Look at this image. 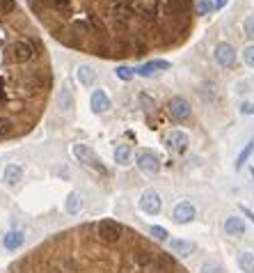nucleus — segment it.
Returning a JSON list of instances; mask_svg holds the SVG:
<instances>
[{"label": "nucleus", "mask_w": 254, "mask_h": 273, "mask_svg": "<svg viewBox=\"0 0 254 273\" xmlns=\"http://www.w3.org/2000/svg\"><path fill=\"white\" fill-rule=\"evenodd\" d=\"M66 49L103 60H140L184 46L195 30V0H26Z\"/></svg>", "instance_id": "1"}, {"label": "nucleus", "mask_w": 254, "mask_h": 273, "mask_svg": "<svg viewBox=\"0 0 254 273\" xmlns=\"http://www.w3.org/2000/svg\"><path fill=\"white\" fill-rule=\"evenodd\" d=\"M53 90V69L39 30L16 0H0V140L30 133Z\"/></svg>", "instance_id": "2"}, {"label": "nucleus", "mask_w": 254, "mask_h": 273, "mask_svg": "<svg viewBox=\"0 0 254 273\" xmlns=\"http://www.w3.org/2000/svg\"><path fill=\"white\" fill-rule=\"evenodd\" d=\"M94 232H96V236L103 243H119L126 234V227L112 218H103L98 223H94Z\"/></svg>", "instance_id": "3"}, {"label": "nucleus", "mask_w": 254, "mask_h": 273, "mask_svg": "<svg viewBox=\"0 0 254 273\" xmlns=\"http://www.w3.org/2000/svg\"><path fill=\"white\" fill-rule=\"evenodd\" d=\"M71 152H74V156H76L80 163L90 165V168L96 170V172H101V175H108L106 165L101 163V159H98L96 154H94V149L90 147V145H85V142H76V145L71 147Z\"/></svg>", "instance_id": "4"}, {"label": "nucleus", "mask_w": 254, "mask_h": 273, "mask_svg": "<svg viewBox=\"0 0 254 273\" xmlns=\"http://www.w3.org/2000/svg\"><path fill=\"white\" fill-rule=\"evenodd\" d=\"M165 110H168V115L174 122H186V120H190V115H192V108H190V104L184 97H172L168 104H165Z\"/></svg>", "instance_id": "5"}, {"label": "nucleus", "mask_w": 254, "mask_h": 273, "mask_svg": "<svg viewBox=\"0 0 254 273\" xmlns=\"http://www.w3.org/2000/svg\"><path fill=\"white\" fill-rule=\"evenodd\" d=\"M136 163L146 175H158V172H160V159H158V154L154 152V149H142V152L138 154Z\"/></svg>", "instance_id": "6"}, {"label": "nucleus", "mask_w": 254, "mask_h": 273, "mask_svg": "<svg viewBox=\"0 0 254 273\" xmlns=\"http://www.w3.org/2000/svg\"><path fill=\"white\" fill-rule=\"evenodd\" d=\"M138 204H140V209L144 213H149V216H158V213L162 211V200H160V195H158V191H154V188L142 193Z\"/></svg>", "instance_id": "7"}, {"label": "nucleus", "mask_w": 254, "mask_h": 273, "mask_svg": "<svg viewBox=\"0 0 254 273\" xmlns=\"http://www.w3.org/2000/svg\"><path fill=\"white\" fill-rule=\"evenodd\" d=\"M213 55H216L218 65L224 67V69H232V67L236 65V49H234L229 42H220V44L216 46V51H213Z\"/></svg>", "instance_id": "8"}, {"label": "nucleus", "mask_w": 254, "mask_h": 273, "mask_svg": "<svg viewBox=\"0 0 254 273\" xmlns=\"http://www.w3.org/2000/svg\"><path fill=\"white\" fill-rule=\"evenodd\" d=\"M197 218V211H195V207L190 202H178L176 207H174V211H172V220L174 223H178V225H188V223H192V220Z\"/></svg>", "instance_id": "9"}, {"label": "nucleus", "mask_w": 254, "mask_h": 273, "mask_svg": "<svg viewBox=\"0 0 254 273\" xmlns=\"http://www.w3.org/2000/svg\"><path fill=\"white\" fill-rule=\"evenodd\" d=\"M170 67H172V65H170L168 60H149V62H144L142 67H138L136 74H138V76H142V78H154L156 74H160V71H168Z\"/></svg>", "instance_id": "10"}, {"label": "nucleus", "mask_w": 254, "mask_h": 273, "mask_svg": "<svg viewBox=\"0 0 254 273\" xmlns=\"http://www.w3.org/2000/svg\"><path fill=\"white\" fill-rule=\"evenodd\" d=\"M165 145H168L174 154H184L186 149H188V145H190V138L186 136L184 131H172V133L165 136Z\"/></svg>", "instance_id": "11"}, {"label": "nucleus", "mask_w": 254, "mask_h": 273, "mask_svg": "<svg viewBox=\"0 0 254 273\" xmlns=\"http://www.w3.org/2000/svg\"><path fill=\"white\" fill-rule=\"evenodd\" d=\"M90 106H92V113L103 115V113H108L112 104H110V97L103 90H94L92 97H90Z\"/></svg>", "instance_id": "12"}, {"label": "nucleus", "mask_w": 254, "mask_h": 273, "mask_svg": "<svg viewBox=\"0 0 254 273\" xmlns=\"http://www.w3.org/2000/svg\"><path fill=\"white\" fill-rule=\"evenodd\" d=\"M23 243H26V234H23L21 229H10V232L2 236V248H5V250H10V252L18 250Z\"/></svg>", "instance_id": "13"}, {"label": "nucleus", "mask_w": 254, "mask_h": 273, "mask_svg": "<svg viewBox=\"0 0 254 273\" xmlns=\"http://www.w3.org/2000/svg\"><path fill=\"white\" fill-rule=\"evenodd\" d=\"M170 250H172V255L190 257L195 252V243H192V241H186V239H172L170 241Z\"/></svg>", "instance_id": "14"}, {"label": "nucleus", "mask_w": 254, "mask_h": 273, "mask_svg": "<svg viewBox=\"0 0 254 273\" xmlns=\"http://www.w3.org/2000/svg\"><path fill=\"white\" fill-rule=\"evenodd\" d=\"M224 232L229 236H243L245 234V220L240 216H229L224 218Z\"/></svg>", "instance_id": "15"}, {"label": "nucleus", "mask_w": 254, "mask_h": 273, "mask_svg": "<svg viewBox=\"0 0 254 273\" xmlns=\"http://www.w3.org/2000/svg\"><path fill=\"white\" fill-rule=\"evenodd\" d=\"M2 179H5L10 186H16L18 181L23 179V168L21 165H16V163H7L5 172H2Z\"/></svg>", "instance_id": "16"}, {"label": "nucleus", "mask_w": 254, "mask_h": 273, "mask_svg": "<svg viewBox=\"0 0 254 273\" xmlns=\"http://www.w3.org/2000/svg\"><path fill=\"white\" fill-rule=\"evenodd\" d=\"M78 81H80L82 88H92L94 83H96V71L90 65H80L78 67Z\"/></svg>", "instance_id": "17"}, {"label": "nucleus", "mask_w": 254, "mask_h": 273, "mask_svg": "<svg viewBox=\"0 0 254 273\" xmlns=\"http://www.w3.org/2000/svg\"><path fill=\"white\" fill-rule=\"evenodd\" d=\"M130 159H133L130 145H117V149H114V161H117L119 165H128Z\"/></svg>", "instance_id": "18"}, {"label": "nucleus", "mask_w": 254, "mask_h": 273, "mask_svg": "<svg viewBox=\"0 0 254 273\" xmlns=\"http://www.w3.org/2000/svg\"><path fill=\"white\" fill-rule=\"evenodd\" d=\"M58 106L60 110H64V113H69L71 108H74V94H71L69 88H62L58 94Z\"/></svg>", "instance_id": "19"}, {"label": "nucleus", "mask_w": 254, "mask_h": 273, "mask_svg": "<svg viewBox=\"0 0 254 273\" xmlns=\"http://www.w3.org/2000/svg\"><path fill=\"white\" fill-rule=\"evenodd\" d=\"M80 207H82V200H80V195H78L76 191H71L69 195H66V202H64L66 213H71V216H76V213L80 211Z\"/></svg>", "instance_id": "20"}, {"label": "nucleus", "mask_w": 254, "mask_h": 273, "mask_svg": "<svg viewBox=\"0 0 254 273\" xmlns=\"http://www.w3.org/2000/svg\"><path fill=\"white\" fill-rule=\"evenodd\" d=\"M238 266L243 273H254V255L252 252H240L238 255Z\"/></svg>", "instance_id": "21"}, {"label": "nucleus", "mask_w": 254, "mask_h": 273, "mask_svg": "<svg viewBox=\"0 0 254 273\" xmlns=\"http://www.w3.org/2000/svg\"><path fill=\"white\" fill-rule=\"evenodd\" d=\"M252 152H254V140H250L248 145H245L243 152L236 156V170H240L245 163H248V159H250V154H252Z\"/></svg>", "instance_id": "22"}, {"label": "nucleus", "mask_w": 254, "mask_h": 273, "mask_svg": "<svg viewBox=\"0 0 254 273\" xmlns=\"http://www.w3.org/2000/svg\"><path fill=\"white\" fill-rule=\"evenodd\" d=\"M149 234L154 236V239H158V241H168V229L165 227H160V225H152V227H149Z\"/></svg>", "instance_id": "23"}, {"label": "nucleus", "mask_w": 254, "mask_h": 273, "mask_svg": "<svg viewBox=\"0 0 254 273\" xmlns=\"http://www.w3.org/2000/svg\"><path fill=\"white\" fill-rule=\"evenodd\" d=\"M133 76H136V69H130V67H117V78H122V81H130Z\"/></svg>", "instance_id": "24"}, {"label": "nucleus", "mask_w": 254, "mask_h": 273, "mask_svg": "<svg viewBox=\"0 0 254 273\" xmlns=\"http://www.w3.org/2000/svg\"><path fill=\"white\" fill-rule=\"evenodd\" d=\"M200 273H224V268L218 266V264H213V262H206V264H202Z\"/></svg>", "instance_id": "25"}, {"label": "nucleus", "mask_w": 254, "mask_h": 273, "mask_svg": "<svg viewBox=\"0 0 254 273\" xmlns=\"http://www.w3.org/2000/svg\"><path fill=\"white\" fill-rule=\"evenodd\" d=\"M195 7H197V14H200V17H204V14H208V12L213 10V5L208 3V0H200Z\"/></svg>", "instance_id": "26"}, {"label": "nucleus", "mask_w": 254, "mask_h": 273, "mask_svg": "<svg viewBox=\"0 0 254 273\" xmlns=\"http://www.w3.org/2000/svg\"><path fill=\"white\" fill-rule=\"evenodd\" d=\"M243 60H245V65L252 67V69H254V44L248 46V49L243 51Z\"/></svg>", "instance_id": "27"}, {"label": "nucleus", "mask_w": 254, "mask_h": 273, "mask_svg": "<svg viewBox=\"0 0 254 273\" xmlns=\"http://www.w3.org/2000/svg\"><path fill=\"white\" fill-rule=\"evenodd\" d=\"M243 30H245V35H248L250 39H254V17H248V19H245Z\"/></svg>", "instance_id": "28"}, {"label": "nucleus", "mask_w": 254, "mask_h": 273, "mask_svg": "<svg viewBox=\"0 0 254 273\" xmlns=\"http://www.w3.org/2000/svg\"><path fill=\"white\" fill-rule=\"evenodd\" d=\"M240 113H243V115H254V104H250V101H245V104L240 106Z\"/></svg>", "instance_id": "29"}, {"label": "nucleus", "mask_w": 254, "mask_h": 273, "mask_svg": "<svg viewBox=\"0 0 254 273\" xmlns=\"http://www.w3.org/2000/svg\"><path fill=\"white\" fill-rule=\"evenodd\" d=\"M227 3H229V0H216V3H213V10H222Z\"/></svg>", "instance_id": "30"}, {"label": "nucleus", "mask_w": 254, "mask_h": 273, "mask_svg": "<svg viewBox=\"0 0 254 273\" xmlns=\"http://www.w3.org/2000/svg\"><path fill=\"white\" fill-rule=\"evenodd\" d=\"M240 211H243V213H245V216H248V218H250V220H252V223H254V213H252V211H250V209H248V207H243V204H240Z\"/></svg>", "instance_id": "31"}, {"label": "nucleus", "mask_w": 254, "mask_h": 273, "mask_svg": "<svg viewBox=\"0 0 254 273\" xmlns=\"http://www.w3.org/2000/svg\"><path fill=\"white\" fill-rule=\"evenodd\" d=\"M250 172H252V179H254V168H252V170H250Z\"/></svg>", "instance_id": "32"}]
</instances>
